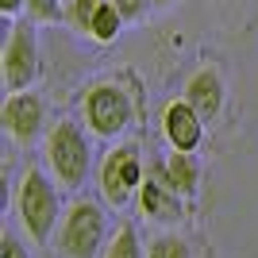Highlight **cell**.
<instances>
[{"label":"cell","instance_id":"obj_18","mask_svg":"<svg viewBox=\"0 0 258 258\" xmlns=\"http://www.w3.org/2000/svg\"><path fill=\"white\" fill-rule=\"evenodd\" d=\"M0 258H27L16 235H4V239H0Z\"/></svg>","mask_w":258,"mask_h":258},{"label":"cell","instance_id":"obj_20","mask_svg":"<svg viewBox=\"0 0 258 258\" xmlns=\"http://www.w3.org/2000/svg\"><path fill=\"white\" fill-rule=\"evenodd\" d=\"M151 4H158V8H162V4H173V0H151Z\"/></svg>","mask_w":258,"mask_h":258},{"label":"cell","instance_id":"obj_3","mask_svg":"<svg viewBox=\"0 0 258 258\" xmlns=\"http://www.w3.org/2000/svg\"><path fill=\"white\" fill-rule=\"evenodd\" d=\"M104 243V212L93 201H74L58 224V250L66 258H97Z\"/></svg>","mask_w":258,"mask_h":258},{"label":"cell","instance_id":"obj_2","mask_svg":"<svg viewBox=\"0 0 258 258\" xmlns=\"http://www.w3.org/2000/svg\"><path fill=\"white\" fill-rule=\"evenodd\" d=\"M81 112H85V123L93 135L100 139H112L131 123L135 108H131V93L119 81H97L93 89H85L81 97Z\"/></svg>","mask_w":258,"mask_h":258},{"label":"cell","instance_id":"obj_7","mask_svg":"<svg viewBox=\"0 0 258 258\" xmlns=\"http://www.w3.org/2000/svg\"><path fill=\"white\" fill-rule=\"evenodd\" d=\"M0 123L20 147H31L46 123V104L39 93H12L0 108Z\"/></svg>","mask_w":258,"mask_h":258},{"label":"cell","instance_id":"obj_11","mask_svg":"<svg viewBox=\"0 0 258 258\" xmlns=\"http://www.w3.org/2000/svg\"><path fill=\"white\" fill-rule=\"evenodd\" d=\"M162 181L170 185L177 197H185V193H193L197 189V181H201V166H197V158L193 154H181V151H173L170 158L162 162Z\"/></svg>","mask_w":258,"mask_h":258},{"label":"cell","instance_id":"obj_4","mask_svg":"<svg viewBox=\"0 0 258 258\" xmlns=\"http://www.w3.org/2000/svg\"><path fill=\"white\" fill-rule=\"evenodd\" d=\"M20 220L35 243H46L58 224V193L43 170H27L20 181Z\"/></svg>","mask_w":258,"mask_h":258},{"label":"cell","instance_id":"obj_19","mask_svg":"<svg viewBox=\"0 0 258 258\" xmlns=\"http://www.w3.org/2000/svg\"><path fill=\"white\" fill-rule=\"evenodd\" d=\"M0 12H4V16H20V12H27V0H0Z\"/></svg>","mask_w":258,"mask_h":258},{"label":"cell","instance_id":"obj_8","mask_svg":"<svg viewBox=\"0 0 258 258\" xmlns=\"http://www.w3.org/2000/svg\"><path fill=\"white\" fill-rule=\"evenodd\" d=\"M185 100L193 108L201 119H216L224 112V77L220 70L205 66V70H197L189 81H185Z\"/></svg>","mask_w":258,"mask_h":258},{"label":"cell","instance_id":"obj_21","mask_svg":"<svg viewBox=\"0 0 258 258\" xmlns=\"http://www.w3.org/2000/svg\"><path fill=\"white\" fill-rule=\"evenodd\" d=\"M62 4H70V0H62Z\"/></svg>","mask_w":258,"mask_h":258},{"label":"cell","instance_id":"obj_16","mask_svg":"<svg viewBox=\"0 0 258 258\" xmlns=\"http://www.w3.org/2000/svg\"><path fill=\"white\" fill-rule=\"evenodd\" d=\"M27 16L31 23H58L66 16V4L62 0H27Z\"/></svg>","mask_w":258,"mask_h":258},{"label":"cell","instance_id":"obj_9","mask_svg":"<svg viewBox=\"0 0 258 258\" xmlns=\"http://www.w3.org/2000/svg\"><path fill=\"white\" fill-rule=\"evenodd\" d=\"M162 127H166V139L173 143V151L193 154L201 147V135H205V119L189 108V100H173L162 116Z\"/></svg>","mask_w":258,"mask_h":258},{"label":"cell","instance_id":"obj_13","mask_svg":"<svg viewBox=\"0 0 258 258\" xmlns=\"http://www.w3.org/2000/svg\"><path fill=\"white\" fill-rule=\"evenodd\" d=\"M104 258H147V250L139 247V235H135V227H131V224L119 227L116 235H112V243H108Z\"/></svg>","mask_w":258,"mask_h":258},{"label":"cell","instance_id":"obj_1","mask_svg":"<svg viewBox=\"0 0 258 258\" xmlns=\"http://www.w3.org/2000/svg\"><path fill=\"white\" fill-rule=\"evenodd\" d=\"M46 162L62 189H81L89 177V139L74 119H58L46 131Z\"/></svg>","mask_w":258,"mask_h":258},{"label":"cell","instance_id":"obj_5","mask_svg":"<svg viewBox=\"0 0 258 258\" xmlns=\"http://www.w3.org/2000/svg\"><path fill=\"white\" fill-rule=\"evenodd\" d=\"M135 189H143V151H139V143L112 147L104 154V162H100V193H104V201L123 208Z\"/></svg>","mask_w":258,"mask_h":258},{"label":"cell","instance_id":"obj_15","mask_svg":"<svg viewBox=\"0 0 258 258\" xmlns=\"http://www.w3.org/2000/svg\"><path fill=\"white\" fill-rule=\"evenodd\" d=\"M147 258H193V254L181 235H154L147 247Z\"/></svg>","mask_w":258,"mask_h":258},{"label":"cell","instance_id":"obj_17","mask_svg":"<svg viewBox=\"0 0 258 258\" xmlns=\"http://www.w3.org/2000/svg\"><path fill=\"white\" fill-rule=\"evenodd\" d=\"M112 4L119 8V16H123L127 23L143 20V16H147V8H151V0H112Z\"/></svg>","mask_w":258,"mask_h":258},{"label":"cell","instance_id":"obj_6","mask_svg":"<svg viewBox=\"0 0 258 258\" xmlns=\"http://www.w3.org/2000/svg\"><path fill=\"white\" fill-rule=\"evenodd\" d=\"M4 89L12 93H23L39 77V43H35V27L31 23H16L4 43Z\"/></svg>","mask_w":258,"mask_h":258},{"label":"cell","instance_id":"obj_10","mask_svg":"<svg viewBox=\"0 0 258 258\" xmlns=\"http://www.w3.org/2000/svg\"><path fill=\"white\" fill-rule=\"evenodd\" d=\"M139 208L147 216H154V220H177V216H181V197L173 193L162 177H158V181L147 177L143 189H139Z\"/></svg>","mask_w":258,"mask_h":258},{"label":"cell","instance_id":"obj_14","mask_svg":"<svg viewBox=\"0 0 258 258\" xmlns=\"http://www.w3.org/2000/svg\"><path fill=\"white\" fill-rule=\"evenodd\" d=\"M100 4H104V0H70V4H66V23H70L74 31L89 35V27H93V16L100 12Z\"/></svg>","mask_w":258,"mask_h":258},{"label":"cell","instance_id":"obj_12","mask_svg":"<svg viewBox=\"0 0 258 258\" xmlns=\"http://www.w3.org/2000/svg\"><path fill=\"white\" fill-rule=\"evenodd\" d=\"M123 23H127V20L119 16V8L112 4V0H104V4H100V12L93 16L89 39H93V43H112V39H116V35L123 31Z\"/></svg>","mask_w":258,"mask_h":258}]
</instances>
